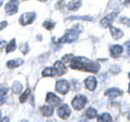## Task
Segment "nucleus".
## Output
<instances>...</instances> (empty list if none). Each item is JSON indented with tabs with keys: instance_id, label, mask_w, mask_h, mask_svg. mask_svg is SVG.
I'll return each instance as SVG.
<instances>
[{
	"instance_id": "obj_11",
	"label": "nucleus",
	"mask_w": 130,
	"mask_h": 122,
	"mask_svg": "<svg viewBox=\"0 0 130 122\" xmlns=\"http://www.w3.org/2000/svg\"><path fill=\"white\" fill-rule=\"evenodd\" d=\"M109 30H111V35H112V37L114 39L119 40L124 36V32L121 31L120 28H118V27H115V26L111 25V26H109Z\"/></svg>"
},
{
	"instance_id": "obj_17",
	"label": "nucleus",
	"mask_w": 130,
	"mask_h": 122,
	"mask_svg": "<svg viewBox=\"0 0 130 122\" xmlns=\"http://www.w3.org/2000/svg\"><path fill=\"white\" fill-rule=\"evenodd\" d=\"M40 111H41V113L44 117H51L52 115H53V107L47 104V105H44L40 108Z\"/></svg>"
},
{
	"instance_id": "obj_4",
	"label": "nucleus",
	"mask_w": 130,
	"mask_h": 122,
	"mask_svg": "<svg viewBox=\"0 0 130 122\" xmlns=\"http://www.w3.org/2000/svg\"><path fill=\"white\" fill-rule=\"evenodd\" d=\"M36 19V13L35 12H25V13H23L21 15V18H20V23H21V25L23 26H26V25H29L31 24L32 22L35 21Z\"/></svg>"
},
{
	"instance_id": "obj_41",
	"label": "nucleus",
	"mask_w": 130,
	"mask_h": 122,
	"mask_svg": "<svg viewBox=\"0 0 130 122\" xmlns=\"http://www.w3.org/2000/svg\"><path fill=\"white\" fill-rule=\"evenodd\" d=\"M128 92H129V93H130V84H129V91H128Z\"/></svg>"
},
{
	"instance_id": "obj_40",
	"label": "nucleus",
	"mask_w": 130,
	"mask_h": 122,
	"mask_svg": "<svg viewBox=\"0 0 130 122\" xmlns=\"http://www.w3.org/2000/svg\"><path fill=\"white\" fill-rule=\"evenodd\" d=\"M128 78L130 79V72H129V74H128Z\"/></svg>"
},
{
	"instance_id": "obj_27",
	"label": "nucleus",
	"mask_w": 130,
	"mask_h": 122,
	"mask_svg": "<svg viewBox=\"0 0 130 122\" xmlns=\"http://www.w3.org/2000/svg\"><path fill=\"white\" fill-rule=\"evenodd\" d=\"M29 94H30V89H29V88H27L26 91L22 94V96L20 97V101H21L22 104H23V103H25L26 99L28 98V96H29Z\"/></svg>"
},
{
	"instance_id": "obj_24",
	"label": "nucleus",
	"mask_w": 130,
	"mask_h": 122,
	"mask_svg": "<svg viewBox=\"0 0 130 122\" xmlns=\"http://www.w3.org/2000/svg\"><path fill=\"white\" fill-rule=\"evenodd\" d=\"M23 88V84L21 82H19V81H15V82H13V85H12V92L14 93V94H18V93H20L22 91Z\"/></svg>"
},
{
	"instance_id": "obj_39",
	"label": "nucleus",
	"mask_w": 130,
	"mask_h": 122,
	"mask_svg": "<svg viewBox=\"0 0 130 122\" xmlns=\"http://www.w3.org/2000/svg\"><path fill=\"white\" fill-rule=\"evenodd\" d=\"M39 1H41V2H44V1H47V0H39Z\"/></svg>"
},
{
	"instance_id": "obj_23",
	"label": "nucleus",
	"mask_w": 130,
	"mask_h": 122,
	"mask_svg": "<svg viewBox=\"0 0 130 122\" xmlns=\"http://www.w3.org/2000/svg\"><path fill=\"white\" fill-rule=\"evenodd\" d=\"M120 6V0H109L108 1V9L112 10H118V8Z\"/></svg>"
},
{
	"instance_id": "obj_6",
	"label": "nucleus",
	"mask_w": 130,
	"mask_h": 122,
	"mask_svg": "<svg viewBox=\"0 0 130 122\" xmlns=\"http://www.w3.org/2000/svg\"><path fill=\"white\" fill-rule=\"evenodd\" d=\"M58 116L63 120L68 119V117L71 116V108L68 107V105L66 104L60 105V107L58 108Z\"/></svg>"
},
{
	"instance_id": "obj_1",
	"label": "nucleus",
	"mask_w": 130,
	"mask_h": 122,
	"mask_svg": "<svg viewBox=\"0 0 130 122\" xmlns=\"http://www.w3.org/2000/svg\"><path fill=\"white\" fill-rule=\"evenodd\" d=\"M79 31H77L76 28L74 30H71L70 32H67L66 34H65L64 36H62L60 39H59V44H65V43H73L75 42V40L78 38V35H79Z\"/></svg>"
},
{
	"instance_id": "obj_15",
	"label": "nucleus",
	"mask_w": 130,
	"mask_h": 122,
	"mask_svg": "<svg viewBox=\"0 0 130 122\" xmlns=\"http://www.w3.org/2000/svg\"><path fill=\"white\" fill-rule=\"evenodd\" d=\"M83 5V1L81 0H71L70 2L67 3V9L71 11H77Z\"/></svg>"
},
{
	"instance_id": "obj_22",
	"label": "nucleus",
	"mask_w": 130,
	"mask_h": 122,
	"mask_svg": "<svg viewBox=\"0 0 130 122\" xmlns=\"http://www.w3.org/2000/svg\"><path fill=\"white\" fill-rule=\"evenodd\" d=\"M86 116H87V118H89V119H94V118L98 117V112L93 107H89L86 110Z\"/></svg>"
},
{
	"instance_id": "obj_28",
	"label": "nucleus",
	"mask_w": 130,
	"mask_h": 122,
	"mask_svg": "<svg viewBox=\"0 0 130 122\" xmlns=\"http://www.w3.org/2000/svg\"><path fill=\"white\" fill-rule=\"evenodd\" d=\"M20 49H21V51L23 52L24 55H26L28 51H29V46H28L27 43H22L21 46H20Z\"/></svg>"
},
{
	"instance_id": "obj_21",
	"label": "nucleus",
	"mask_w": 130,
	"mask_h": 122,
	"mask_svg": "<svg viewBox=\"0 0 130 122\" xmlns=\"http://www.w3.org/2000/svg\"><path fill=\"white\" fill-rule=\"evenodd\" d=\"M98 120H99V121H102V122H111V121H113L112 116L109 115V113H107V112L101 113V115L98 117Z\"/></svg>"
},
{
	"instance_id": "obj_8",
	"label": "nucleus",
	"mask_w": 130,
	"mask_h": 122,
	"mask_svg": "<svg viewBox=\"0 0 130 122\" xmlns=\"http://www.w3.org/2000/svg\"><path fill=\"white\" fill-rule=\"evenodd\" d=\"M5 10L7 12V14L13 15L19 11V6H18V3L13 2V0H11L10 2H8L7 5L5 6Z\"/></svg>"
},
{
	"instance_id": "obj_9",
	"label": "nucleus",
	"mask_w": 130,
	"mask_h": 122,
	"mask_svg": "<svg viewBox=\"0 0 130 122\" xmlns=\"http://www.w3.org/2000/svg\"><path fill=\"white\" fill-rule=\"evenodd\" d=\"M96 85H98V82H96V79L94 76H88V78L85 80V86H86L87 89H89V91L93 92L96 88Z\"/></svg>"
},
{
	"instance_id": "obj_31",
	"label": "nucleus",
	"mask_w": 130,
	"mask_h": 122,
	"mask_svg": "<svg viewBox=\"0 0 130 122\" xmlns=\"http://www.w3.org/2000/svg\"><path fill=\"white\" fill-rule=\"evenodd\" d=\"M73 58H74V55H73V54H68V55H65L62 58V60L64 61V62H68V61L73 60Z\"/></svg>"
},
{
	"instance_id": "obj_35",
	"label": "nucleus",
	"mask_w": 130,
	"mask_h": 122,
	"mask_svg": "<svg viewBox=\"0 0 130 122\" xmlns=\"http://www.w3.org/2000/svg\"><path fill=\"white\" fill-rule=\"evenodd\" d=\"M124 6L126 8H129V9H130V0H125V1H124Z\"/></svg>"
},
{
	"instance_id": "obj_14",
	"label": "nucleus",
	"mask_w": 130,
	"mask_h": 122,
	"mask_svg": "<svg viewBox=\"0 0 130 122\" xmlns=\"http://www.w3.org/2000/svg\"><path fill=\"white\" fill-rule=\"evenodd\" d=\"M123 46H120V45H113L111 47V49H109V52H111V56L114 57V58H117V57H119L121 54H123Z\"/></svg>"
},
{
	"instance_id": "obj_38",
	"label": "nucleus",
	"mask_w": 130,
	"mask_h": 122,
	"mask_svg": "<svg viewBox=\"0 0 130 122\" xmlns=\"http://www.w3.org/2000/svg\"><path fill=\"white\" fill-rule=\"evenodd\" d=\"M2 6V1H1V0H0V7H1Z\"/></svg>"
},
{
	"instance_id": "obj_5",
	"label": "nucleus",
	"mask_w": 130,
	"mask_h": 122,
	"mask_svg": "<svg viewBox=\"0 0 130 122\" xmlns=\"http://www.w3.org/2000/svg\"><path fill=\"white\" fill-rule=\"evenodd\" d=\"M55 89L56 92L62 95L67 94L68 91H70V83L66 80H59L55 84Z\"/></svg>"
},
{
	"instance_id": "obj_10",
	"label": "nucleus",
	"mask_w": 130,
	"mask_h": 122,
	"mask_svg": "<svg viewBox=\"0 0 130 122\" xmlns=\"http://www.w3.org/2000/svg\"><path fill=\"white\" fill-rule=\"evenodd\" d=\"M115 17H116V12H113L111 14H107L106 17H104L102 20H101V25L103 27H108L112 25L113 21L115 20Z\"/></svg>"
},
{
	"instance_id": "obj_19",
	"label": "nucleus",
	"mask_w": 130,
	"mask_h": 122,
	"mask_svg": "<svg viewBox=\"0 0 130 122\" xmlns=\"http://www.w3.org/2000/svg\"><path fill=\"white\" fill-rule=\"evenodd\" d=\"M55 69L53 68H50V67H47L43 69L42 71V76H44V78H49V76H54L55 75Z\"/></svg>"
},
{
	"instance_id": "obj_16",
	"label": "nucleus",
	"mask_w": 130,
	"mask_h": 122,
	"mask_svg": "<svg viewBox=\"0 0 130 122\" xmlns=\"http://www.w3.org/2000/svg\"><path fill=\"white\" fill-rule=\"evenodd\" d=\"M24 63V60L23 59H12V60H9L7 62V67L9 69H15V68H19L21 67L22 64Z\"/></svg>"
},
{
	"instance_id": "obj_18",
	"label": "nucleus",
	"mask_w": 130,
	"mask_h": 122,
	"mask_svg": "<svg viewBox=\"0 0 130 122\" xmlns=\"http://www.w3.org/2000/svg\"><path fill=\"white\" fill-rule=\"evenodd\" d=\"M105 95L108 96L109 98H116L117 96L121 95V91H120V89H118V88L113 87V88H109V89H107V91L105 92Z\"/></svg>"
},
{
	"instance_id": "obj_42",
	"label": "nucleus",
	"mask_w": 130,
	"mask_h": 122,
	"mask_svg": "<svg viewBox=\"0 0 130 122\" xmlns=\"http://www.w3.org/2000/svg\"><path fill=\"white\" fill-rule=\"evenodd\" d=\"M0 118H1V112H0Z\"/></svg>"
},
{
	"instance_id": "obj_32",
	"label": "nucleus",
	"mask_w": 130,
	"mask_h": 122,
	"mask_svg": "<svg viewBox=\"0 0 130 122\" xmlns=\"http://www.w3.org/2000/svg\"><path fill=\"white\" fill-rule=\"evenodd\" d=\"M120 22L123 24H126V25L130 26V19H128L127 17H121L120 18Z\"/></svg>"
},
{
	"instance_id": "obj_30",
	"label": "nucleus",
	"mask_w": 130,
	"mask_h": 122,
	"mask_svg": "<svg viewBox=\"0 0 130 122\" xmlns=\"http://www.w3.org/2000/svg\"><path fill=\"white\" fill-rule=\"evenodd\" d=\"M54 25L55 24L53 22H50V21H46L43 23V26L46 28H48V30H52V28H54Z\"/></svg>"
},
{
	"instance_id": "obj_36",
	"label": "nucleus",
	"mask_w": 130,
	"mask_h": 122,
	"mask_svg": "<svg viewBox=\"0 0 130 122\" xmlns=\"http://www.w3.org/2000/svg\"><path fill=\"white\" fill-rule=\"evenodd\" d=\"M5 43H6L5 40H0V48H1V47L3 46V45H5Z\"/></svg>"
},
{
	"instance_id": "obj_2",
	"label": "nucleus",
	"mask_w": 130,
	"mask_h": 122,
	"mask_svg": "<svg viewBox=\"0 0 130 122\" xmlns=\"http://www.w3.org/2000/svg\"><path fill=\"white\" fill-rule=\"evenodd\" d=\"M87 104V97L85 95H76L72 99V106L75 110H81Z\"/></svg>"
},
{
	"instance_id": "obj_25",
	"label": "nucleus",
	"mask_w": 130,
	"mask_h": 122,
	"mask_svg": "<svg viewBox=\"0 0 130 122\" xmlns=\"http://www.w3.org/2000/svg\"><path fill=\"white\" fill-rule=\"evenodd\" d=\"M6 94H7V87L3 85H0V105L6 101Z\"/></svg>"
},
{
	"instance_id": "obj_29",
	"label": "nucleus",
	"mask_w": 130,
	"mask_h": 122,
	"mask_svg": "<svg viewBox=\"0 0 130 122\" xmlns=\"http://www.w3.org/2000/svg\"><path fill=\"white\" fill-rule=\"evenodd\" d=\"M109 71L112 73H114V74H117V73L120 72V68H119V66H117V64H113L111 67V69H109Z\"/></svg>"
},
{
	"instance_id": "obj_13",
	"label": "nucleus",
	"mask_w": 130,
	"mask_h": 122,
	"mask_svg": "<svg viewBox=\"0 0 130 122\" xmlns=\"http://www.w3.org/2000/svg\"><path fill=\"white\" fill-rule=\"evenodd\" d=\"M54 69H55V72L59 76L63 75L65 72H66V67L65 64L62 62V61H55L54 62Z\"/></svg>"
},
{
	"instance_id": "obj_12",
	"label": "nucleus",
	"mask_w": 130,
	"mask_h": 122,
	"mask_svg": "<svg viewBox=\"0 0 130 122\" xmlns=\"http://www.w3.org/2000/svg\"><path fill=\"white\" fill-rule=\"evenodd\" d=\"M99 69H100V64L98 63L96 61H90V60L88 61V63L86 64V67H85V70H87L89 72H93V73L98 72Z\"/></svg>"
},
{
	"instance_id": "obj_37",
	"label": "nucleus",
	"mask_w": 130,
	"mask_h": 122,
	"mask_svg": "<svg viewBox=\"0 0 130 122\" xmlns=\"http://www.w3.org/2000/svg\"><path fill=\"white\" fill-rule=\"evenodd\" d=\"M127 118H128V120L130 121V111L128 112V115H127Z\"/></svg>"
},
{
	"instance_id": "obj_26",
	"label": "nucleus",
	"mask_w": 130,
	"mask_h": 122,
	"mask_svg": "<svg viewBox=\"0 0 130 122\" xmlns=\"http://www.w3.org/2000/svg\"><path fill=\"white\" fill-rule=\"evenodd\" d=\"M15 48H16L15 39H12L11 42L8 44V46H7V48H6V52H7V54H10V52H12V51L15 50Z\"/></svg>"
},
{
	"instance_id": "obj_20",
	"label": "nucleus",
	"mask_w": 130,
	"mask_h": 122,
	"mask_svg": "<svg viewBox=\"0 0 130 122\" xmlns=\"http://www.w3.org/2000/svg\"><path fill=\"white\" fill-rule=\"evenodd\" d=\"M67 21H72V20H83V21H92V18L91 17H88V15H73V17H68Z\"/></svg>"
},
{
	"instance_id": "obj_33",
	"label": "nucleus",
	"mask_w": 130,
	"mask_h": 122,
	"mask_svg": "<svg viewBox=\"0 0 130 122\" xmlns=\"http://www.w3.org/2000/svg\"><path fill=\"white\" fill-rule=\"evenodd\" d=\"M125 47H126V52H127V55L130 56V40L125 43Z\"/></svg>"
},
{
	"instance_id": "obj_34",
	"label": "nucleus",
	"mask_w": 130,
	"mask_h": 122,
	"mask_svg": "<svg viewBox=\"0 0 130 122\" xmlns=\"http://www.w3.org/2000/svg\"><path fill=\"white\" fill-rule=\"evenodd\" d=\"M8 26V22L7 21H2V22H0V31L3 30L5 27Z\"/></svg>"
},
{
	"instance_id": "obj_3",
	"label": "nucleus",
	"mask_w": 130,
	"mask_h": 122,
	"mask_svg": "<svg viewBox=\"0 0 130 122\" xmlns=\"http://www.w3.org/2000/svg\"><path fill=\"white\" fill-rule=\"evenodd\" d=\"M88 59L85 57H74L71 62V67L73 69H77V70H83L88 63Z\"/></svg>"
},
{
	"instance_id": "obj_7",
	"label": "nucleus",
	"mask_w": 130,
	"mask_h": 122,
	"mask_svg": "<svg viewBox=\"0 0 130 122\" xmlns=\"http://www.w3.org/2000/svg\"><path fill=\"white\" fill-rule=\"evenodd\" d=\"M46 100H47V104L52 106V107L59 106V105H61V103H62V99L56 96L55 94H53V93H48L47 97H46Z\"/></svg>"
}]
</instances>
